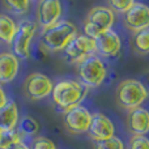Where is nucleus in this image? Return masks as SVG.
Wrapping results in <instances>:
<instances>
[{
  "instance_id": "nucleus-1",
  "label": "nucleus",
  "mask_w": 149,
  "mask_h": 149,
  "mask_svg": "<svg viewBox=\"0 0 149 149\" xmlns=\"http://www.w3.org/2000/svg\"><path fill=\"white\" fill-rule=\"evenodd\" d=\"M77 37V28L67 20H60L56 25L42 31L41 45L50 52L64 51L65 47Z\"/></svg>"
},
{
  "instance_id": "nucleus-2",
  "label": "nucleus",
  "mask_w": 149,
  "mask_h": 149,
  "mask_svg": "<svg viewBox=\"0 0 149 149\" xmlns=\"http://www.w3.org/2000/svg\"><path fill=\"white\" fill-rule=\"evenodd\" d=\"M88 93V88H85L77 80L65 79L60 80L56 84H54L51 97L54 103L63 111L77 106L82 102Z\"/></svg>"
},
{
  "instance_id": "nucleus-3",
  "label": "nucleus",
  "mask_w": 149,
  "mask_h": 149,
  "mask_svg": "<svg viewBox=\"0 0 149 149\" xmlns=\"http://www.w3.org/2000/svg\"><path fill=\"white\" fill-rule=\"evenodd\" d=\"M148 92L145 89L143 81L136 79H127L123 80L118 85L115 92L116 102L120 107L131 111L137 107H141V105L147 101Z\"/></svg>"
},
{
  "instance_id": "nucleus-4",
  "label": "nucleus",
  "mask_w": 149,
  "mask_h": 149,
  "mask_svg": "<svg viewBox=\"0 0 149 149\" xmlns=\"http://www.w3.org/2000/svg\"><path fill=\"white\" fill-rule=\"evenodd\" d=\"M114 22H115L114 10H111L110 8L105 7V5L93 7L89 10L84 21V25H82L84 34L89 38L95 39L103 31L113 29Z\"/></svg>"
},
{
  "instance_id": "nucleus-5",
  "label": "nucleus",
  "mask_w": 149,
  "mask_h": 149,
  "mask_svg": "<svg viewBox=\"0 0 149 149\" xmlns=\"http://www.w3.org/2000/svg\"><path fill=\"white\" fill-rule=\"evenodd\" d=\"M77 74L85 88H98L107 76V67L100 56L94 55L77 64Z\"/></svg>"
},
{
  "instance_id": "nucleus-6",
  "label": "nucleus",
  "mask_w": 149,
  "mask_h": 149,
  "mask_svg": "<svg viewBox=\"0 0 149 149\" xmlns=\"http://www.w3.org/2000/svg\"><path fill=\"white\" fill-rule=\"evenodd\" d=\"M38 29L36 21L22 20L18 24L17 33L12 42V52L18 59H28L30 55V43Z\"/></svg>"
},
{
  "instance_id": "nucleus-7",
  "label": "nucleus",
  "mask_w": 149,
  "mask_h": 149,
  "mask_svg": "<svg viewBox=\"0 0 149 149\" xmlns=\"http://www.w3.org/2000/svg\"><path fill=\"white\" fill-rule=\"evenodd\" d=\"M63 52H64V58L67 62L80 64L85 59L94 56L97 54L95 41L86 37L85 34H80V36L77 34V37L65 47Z\"/></svg>"
},
{
  "instance_id": "nucleus-8",
  "label": "nucleus",
  "mask_w": 149,
  "mask_h": 149,
  "mask_svg": "<svg viewBox=\"0 0 149 149\" xmlns=\"http://www.w3.org/2000/svg\"><path fill=\"white\" fill-rule=\"evenodd\" d=\"M63 122H64L67 131L71 134H85L89 131L92 113L82 105L73 106L63 113Z\"/></svg>"
},
{
  "instance_id": "nucleus-9",
  "label": "nucleus",
  "mask_w": 149,
  "mask_h": 149,
  "mask_svg": "<svg viewBox=\"0 0 149 149\" xmlns=\"http://www.w3.org/2000/svg\"><path fill=\"white\" fill-rule=\"evenodd\" d=\"M54 89V82L49 76L39 72L30 73L25 80L24 90L29 100L39 101L51 95Z\"/></svg>"
},
{
  "instance_id": "nucleus-10",
  "label": "nucleus",
  "mask_w": 149,
  "mask_h": 149,
  "mask_svg": "<svg viewBox=\"0 0 149 149\" xmlns=\"http://www.w3.org/2000/svg\"><path fill=\"white\" fill-rule=\"evenodd\" d=\"M63 13L62 3L58 0H42L37 4V25L43 30L50 29L60 21Z\"/></svg>"
},
{
  "instance_id": "nucleus-11",
  "label": "nucleus",
  "mask_w": 149,
  "mask_h": 149,
  "mask_svg": "<svg viewBox=\"0 0 149 149\" xmlns=\"http://www.w3.org/2000/svg\"><path fill=\"white\" fill-rule=\"evenodd\" d=\"M123 22L132 33L149 29V7L144 3H134L128 12L124 13Z\"/></svg>"
},
{
  "instance_id": "nucleus-12",
  "label": "nucleus",
  "mask_w": 149,
  "mask_h": 149,
  "mask_svg": "<svg viewBox=\"0 0 149 149\" xmlns=\"http://www.w3.org/2000/svg\"><path fill=\"white\" fill-rule=\"evenodd\" d=\"M94 41L97 54L102 58H114L119 55L122 50V39L119 34L113 29L103 31Z\"/></svg>"
},
{
  "instance_id": "nucleus-13",
  "label": "nucleus",
  "mask_w": 149,
  "mask_h": 149,
  "mask_svg": "<svg viewBox=\"0 0 149 149\" xmlns=\"http://www.w3.org/2000/svg\"><path fill=\"white\" fill-rule=\"evenodd\" d=\"M89 136L94 141H102L115 136V126L113 120L102 113L92 114V122L88 131Z\"/></svg>"
},
{
  "instance_id": "nucleus-14",
  "label": "nucleus",
  "mask_w": 149,
  "mask_h": 149,
  "mask_svg": "<svg viewBox=\"0 0 149 149\" xmlns=\"http://www.w3.org/2000/svg\"><path fill=\"white\" fill-rule=\"evenodd\" d=\"M127 127L134 136H145L149 134V111L144 107H137L128 111Z\"/></svg>"
},
{
  "instance_id": "nucleus-15",
  "label": "nucleus",
  "mask_w": 149,
  "mask_h": 149,
  "mask_svg": "<svg viewBox=\"0 0 149 149\" xmlns=\"http://www.w3.org/2000/svg\"><path fill=\"white\" fill-rule=\"evenodd\" d=\"M20 70V60L12 51L0 52V84H9Z\"/></svg>"
},
{
  "instance_id": "nucleus-16",
  "label": "nucleus",
  "mask_w": 149,
  "mask_h": 149,
  "mask_svg": "<svg viewBox=\"0 0 149 149\" xmlns=\"http://www.w3.org/2000/svg\"><path fill=\"white\" fill-rule=\"evenodd\" d=\"M20 122L17 103L15 101H8L7 105L0 107V130L3 132L15 131Z\"/></svg>"
},
{
  "instance_id": "nucleus-17",
  "label": "nucleus",
  "mask_w": 149,
  "mask_h": 149,
  "mask_svg": "<svg viewBox=\"0 0 149 149\" xmlns=\"http://www.w3.org/2000/svg\"><path fill=\"white\" fill-rule=\"evenodd\" d=\"M18 24L7 13H0V42L5 45H12L17 33Z\"/></svg>"
},
{
  "instance_id": "nucleus-18",
  "label": "nucleus",
  "mask_w": 149,
  "mask_h": 149,
  "mask_svg": "<svg viewBox=\"0 0 149 149\" xmlns=\"http://www.w3.org/2000/svg\"><path fill=\"white\" fill-rule=\"evenodd\" d=\"M132 49L139 55H148L149 54V29L134 33L131 39Z\"/></svg>"
},
{
  "instance_id": "nucleus-19",
  "label": "nucleus",
  "mask_w": 149,
  "mask_h": 149,
  "mask_svg": "<svg viewBox=\"0 0 149 149\" xmlns=\"http://www.w3.org/2000/svg\"><path fill=\"white\" fill-rule=\"evenodd\" d=\"M18 134L24 136H36L39 131V124L31 116H22L18 122Z\"/></svg>"
},
{
  "instance_id": "nucleus-20",
  "label": "nucleus",
  "mask_w": 149,
  "mask_h": 149,
  "mask_svg": "<svg viewBox=\"0 0 149 149\" xmlns=\"http://www.w3.org/2000/svg\"><path fill=\"white\" fill-rule=\"evenodd\" d=\"M3 7L7 10H9L12 15L15 16H22L25 13L29 12V8H30V1L29 0H10V1H4L3 3Z\"/></svg>"
},
{
  "instance_id": "nucleus-21",
  "label": "nucleus",
  "mask_w": 149,
  "mask_h": 149,
  "mask_svg": "<svg viewBox=\"0 0 149 149\" xmlns=\"http://www.w3.org/2000/svg\"><path fill=\"white\" fill-rule=\"evenodd\" d=\"M21 141V135L18 134V131H7L3 132L1 137H0V149H5L10 145L16 144V143Z\"/></svg>"
},
{
  "instance_id": "nucleus-22",
  "label": "nucleus",
  "mask_w": 149,
  "mask_h": 149,
  "mask_svg": "<svg viewBox=\"0 0 149 149\" xmlns=\"http://www.w3.org/2000/svg\"><path fill=\"white\" fill-rule=\"evenodd\" d=\"M95 149H124V144L119 137L114 136L111 139L102 140V141H95L94 143Z\"/></svg>"
},
{
  "instance_id": "nucleus-23",
  "label": "nucleus",
  "mask_w": 149,
  "mask_h": 149,
  "mask_svg": "<svg viewBox=\"0 0 149 149\" xmlns=\"http://www.w3.org/2000/svg\"><path fill=\"white\" fill-rule=\"evenodd\" d=\"M134 3L135 1H132V0H111V1H109V8L119 13H126L134 5Z\"/></svg>"
},
{
  "instance_id": "nucleus-24",
  "label": "nucleus",
  "mask_w": 149,
  "mask_h": 149,
  "mask_svg": "<svg viewBox=\"0 0 149 149\" xmlns=\"http://www.w3.org/2000/svg\"><path fill=\"white\" fill-rule=\"evenodd\" d=\"M30 149H56V145L54 144L52 140L45 136H37L31 143Z\"/></svg>"
},
{
  "instance_id": "nucleus-25",
  "label": "nucleus",
  "mask_w": 149,
  "mask_h": 149,
  "mask_svg": "<svg viewBox=\"0 0 149 149\" xmlns=\"http://www.w3.org/2000/svg\"><path fill=\"white\" fill-rule=\"evenodd\" d=\"M128 149H149V139L147 136H132Z\"/></svg>"
},
{
  "instance_id": "nucleus-26",
  "label": "nucleus",
  "mask_w": 149,
  "mask_h": 149,
  "mask_svg": "<svg viewBox=\"0 0 149 149\" xmlns=\"http://www.w3.org/2000/svg\"><path fill=\"white\" fill-rule=\"evenodd\" d=\"M8 97H7V93H5L4 88L1 86V84H0V107H3L4 105H7L8 102Z\"/></svg>"
},
{
  "instance_id": "nucleus-27",
  "label": "nucleus",
  "mask_w": 149,
  "mask_h": 149,
  "mask_svg": "<svg viewBox=\"0 0 149 149\" xmlns=\"http://www.w3.org/2000/svg\"><path fill=\"white\" fill-rule=\"evenodd\" d=\"M5 149H30V147H28L25 143L20 141V143H16V144L10 145V147H8V148H5Z\"/></svg>"
},
{
  "instance_id": "nucleus-28",
  "label": "nucleus",
  "mask_w": 149,
  "mask_h": 149,
  "mask_svg": "<svg viewBox=\"0 0 149 149\" xmlns=\"http://www.w3.org/2000/svg\"><path fill=\"white\" fill-rule=\"evenodd\" d=\"M144 86H145V89H147V92H148V94H149V74H147L145 76V80H144Z\"/></svg>"
},
{
  "instance_id": "nucleus-29",
  "label": "nucleus",
  "mask_w": 149,
  "mask_h": 149,
  "mask_svg": "<svg viewBox=\"0 0 149 149\" xmlns=\"http://www.w3.org/2000/svg\"><path fill=\"white\" fill-rule=\"evenodd\" d=\"M1 135H3V131H1V130H0V137H1Z\"/></svg>"
}]
</instances>
